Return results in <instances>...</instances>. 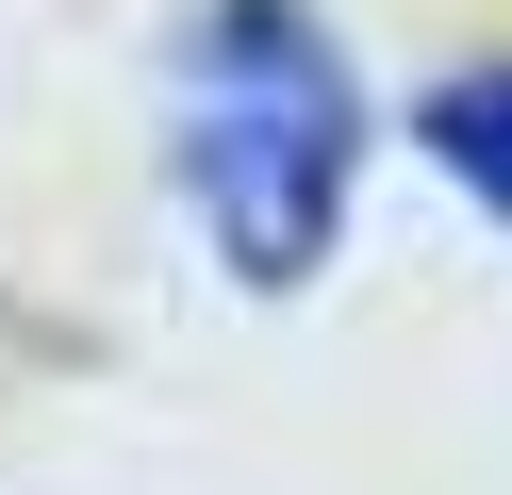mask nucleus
Wrapping results in <instances>:
<instances>
[{
    "instance_id": "1",
    "label": "nucleus",
    "mask_w": 512,
    "mask_h": 495,
    "mask_svg": "<svg viewBox=\"0 0 512 495\" xmlns=\"http://www.w3.org/2000/svg\"><path fill=\"white\" fill-rule=\"evenodd\" d=\"M347 165H364V99H347L331 33L298 0H215L182 33V198L232 248V281H314L347 231Z\"/></svg>"
},
{
    "instance_id": "2",
    "label": "nucleus",
    "mask_w": 512,
    "mask_h": 495,
    "mask_svg": "<svg viewBox=\"0 0 512 495\" xmlns=\"http://www.w3.org/2000/svg\"><path fill=\"white\" fill-rule=\"evenodd\" d=\"M430 165H446V182H463L479 215L512 231V66H496V83H446V99H430Z\"/></svg>"
}]
</instances>
